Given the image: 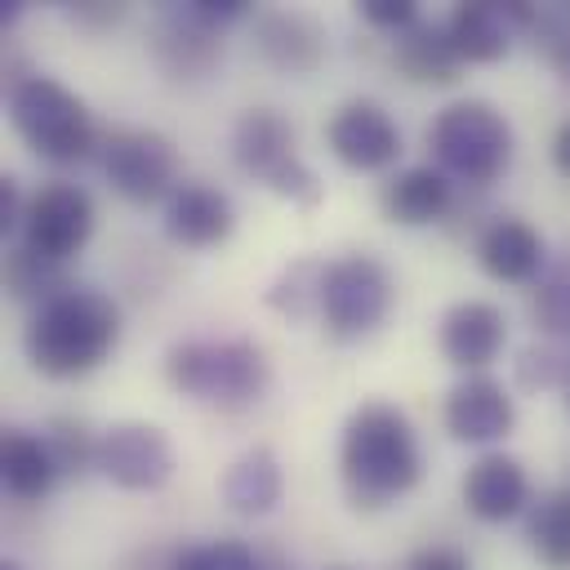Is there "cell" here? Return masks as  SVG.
<instances>
[{
  "label": "cell",
  "instance_id": "cell-31",
  "mask_svg": "<svg viewBox=\"0 0 570 570\" xmlns=\"http://www.w3.org/2000/svg\"><path fill=\"white\" fill-rule=\"evenodd\" d=\"M566 370H570V352H561L552 338L521 347V356L512 365L517 387H525V392H552V387H561L566 383Z\"/></svg>",
  "mask_w": 570,
  "mask_h": 570
},
{
  "label": "cell",
  "instance_id": "cell-23",
  "mask_svg": "<svg viewBox=\"0 0 570 570\" xmlns=\"http://www.w3.org/2000/svg\"><path fill=\"white\" fill-rule=\"evenodd\" d=\"M223 503L236 512V517H267L281 494H285V472H281V459L276 450L267 445H249L245 454H236L223 472Z\"/></svg>",
  "mask_w": 570,
  "mask_h": 570
},
{
  "label": "cell",
  "instance_id": "cell-2",
  "mask_svg": "<svg viewBox=\"0 0 570 570\" xmlns=\"http://www.w3.org/2000/svg\"><path fill=\"white\" fill-rule=\"evenodd\" d=\"M120 330V303L98 285L71 281L62 294L31 312L22 330V352L45 379H85L116 352Z\"/></svg>",
  "mask_w": 570,
  "mask_h": 570
},
{
  "label": "cell",
  "instance_id": "cell-30",
  "mask_svg": "<svg viewBox=\"0 0 570 570\" xmlns=\"http://www.w3.org/2000/svg\"><path fill=\"white\" fill-rule=\"evenodd\" d=\"M530 36H534V49L543 53V62L557 71V80L570 85V4H543V9H534Z\"/></svg>",
  "mask_w": 570,
  "mask_h": 570
},
{
  "label": "cell",
  "instance_id": "cell-27",
  "mask_svg": "<svg viewBox=\"0 0 570 570\" xmlns=\"http://www.w3.org/2000/svg\"><path fill=\"white\" fill-rule=\"evenodd\" d=\"M321 276H325V263L321 258H294L281 267V276L267 285L263 303L285 316V321H307V316H321Z\"/></svg>",
  "mask_w": 570,
  "mask_h": 570
},
{
  "label": "cell",
  "instance_id": "cell-38",
  "mask_svg": "<svg viewBox=\"0 0 570 570\" xmlns=\"http://www.w3.org/2000/svg\"><path fill=\"white\" fill-rule=\"evenodd\" d=\"M0 570H27V566H22V561H13V557H4V561H0Z\"/></svg>",
  "mask_w": 570,
  "mask_h": 570
},
{
  "label": "cell",
  "instance_id": "cell-14",
  "mask_svg": "<svg viewBox=\"0 0 570 570\" xmlns=\"http://www.w3.org/2000/svg\"><path fill=\"white\" fill-rule=\"evenodd\" d=\"M249 49L281 76H312L325 62V27L307 9H258L249 18Z\"/></svg>",
  "mask_w": 570,
  "mask_h": 570
},
{
  "label": "cell",
  "instance_id": "cell-16",
  "mask_svg": "<svg viewBox=\"0 0 570 570\" xmlns=\"http://www.w3.org/2000/svg\"><path fill=\"white\" fill-rule=\"evenodd\" d=\"M534 22V4L525 0H508V4H494V0H463L450 9L445 18V31H450V45L459 49L463 67H485V62H499L517 31H530Z\"/></svg>",
  "mask_w": 570,
  "mask_h": 570
},
{
  "label": "cell",
  "instance_id": "cell-34",
  "mask_svg": "<svg viewBox=\"0 0 570 570\" xmlns=\"http://www.w3.org/2000/svg\"><path fill=\"white\" fill-rule=\"evenodd\" d=\"M67 18L80 31H111L125 18V4H116V0H80V4H67Z\"/></svg>",
  "mask_w": 570,
  "mask_h": 570
},
{
  "label": "cell",
  "instance_id": "cell-26",
  "mask_svg": "<svg viewBox=\"0 0 570 570\" xmlns=\"http://www.w3.org/2000/svg\"><path fill=\"white\" fill-rule=\"evenodd\" d=\"M71 281H67V263H53L36 249H27L22 240L4 249V289L9 298L18 303H49L53 294H62Z\"/></svg>",
  "mask_w": 570,
  "mask_h": 570
},
{
  "label": "cell",
  "instance_id": "cell-12",
  "mask_svg": "<svg viewBox=\"0 0 570 570\" xmlns=\"http://www.w3.org/2000/svg\"><path fill=\"white\" fill-rule=\"evenodd\" d=\"M98 472L129 494H151L160 485H169L174 476V445L156 423L142 419H120L111 428H102L98 441Z\"/></svg>",
  "mask_w": 570,
  "mask_h": 570
},
{
  "label": "cell",
  "instance_id": "cell-1",
  "mask_svg": "<svg viewBox=\"0 0 570 570\" xmlns=\"http://www.w3.org/2000/svg\"><path fill=\"white\" fill-rule=\"evenodd\" d=\"M338 481L356 512H383L423 481V445L392 401H361L338 432Z\"/></svg>",
  "mask_w": 570,
  "mask_h": 570
},
{
  "label": "cell",
  "instance_id": "cell-3",
  "mask_svg": "<svg viewBox=\"0 0 570 570\" xmlns=\"http://www.w3.org/2000/svg\"><path fill=\"white\" fill-rule=\"evenodd\" d=\"M4 111H9L13 134L27 142V151L40 156L45 165L67 169V165H85L89 156L102 151V138H98V125H94L85 98L45 71L9 76Z\"/></svg>",
  "mask_w": 570,
  "mask_h": 570
},
{
  "label": "cell",
  "instance_id": "cell-21",
  "mask_svg": "<svg viewBox=\"0 0 570 570\" xmlns=\"http://www.w3.org/2000/svg\"><path fill=\"white\" fill-rule=\"evenodd\" d=\"M392 67L410 85H454L459 71H463V58L450 45L445 22L419 18L414 27H405L401 36H392Z\"/></svg>",
  "mask_w": 570,
  "mask_h": 570
},
{
  "label": "cell",
  "instance_id": "cell-22",
  "mask_svg": "<svg viewBox=\"0 0 570 570\" xmlns=\"http://www.w3.org/2000/svg\"><path fill=\"white\" fill-rule=\"evenodd\" d=\"M58 463L45 445V432L31 428H4L0 436V481L4 494L18 503H40L49 499V490L58 485Z\"/></svg>",
  "mask_w": 570,
  "mask_h": 570
},
{
  "label": "cell",
  "instance_id": "cell-15",
  "mask_svg": "<svg viewBox=\"0 0 570 570\" xmlns=\"http://www.w3.org/2000/svg\"><path fill=\"white\" fill-rule=\"evenodd\" d=\"M508 343V316L490 298H459L436 321L441 356L463 374H485Z\"/></svg>",
  "mask_w": 570,
  "mask_h": 570
},
{
  "label": "cell",
  "instance_id": "cell-17",
  "mask_svg": "<svg viewBox=\"0 0 570 570\" xmlns=\"http://www.w3.org/2000/svg\"><path fill=\"white\" fill-rule=\"evenodd\" d=\"M476 267L499 285H534L548 267V240L534 223L517 214H494L476 232Z\"/></svg>",
  "mask_w": 570,
  "mask_h": 570
},
{
  "label": "cell",
  "instance_id": "cell-24",
  "mask_svg": "<svg viewBox=\"0 0 570 570\" xmlns=\"http://www.w3.org/2000/svg\"><path fill=\"white\" fill-rule=\"evenodd\" d=\"M525 548L543 570H570V485H557L530 503Z\"/></svg>",
  "mask_w": 570,
  "mask_h": 570
},
{
  "label": "cell",
  "instance_id": "cell-11",
  "mask_svg": "<svg viewBox=\"0 0 570 570\" xmlns=\"http://www.w3.org/2000/svg\"><path fill=\"white\" fill-rule=\"evenodd\" d=\"M325 147L352 174H383L401 160V125L379 98H347L325 120Z\"/></svg>",
  "mask_w": 570,
  "mask_h": 570
},
{
  "label": "cell",
  "instance_id": "cell-5",
  "mask_svg": "<svg viewBox=\"0 0 570 570\" xmlns=\"http://www.w3.org/2000/svg\"><path fill=\"white\" fill-rule=\"evenodd\" d=\"M428 151L450 183L481 191L508 174L512 151H517V134H512V120L494 102L459 98L432 116Z\"/></svg>",
  "mask_w": 570,
  "mask_h": 570
},
{
  "label": "cell",
  "instance_id": "cell-20",
  "mask_svg": "<svg viewBox=\"0 0 570 570\" xmlns=\"http://www.w3.org/2000/svg\"><path fill=\"white\" fill-rule=\"evenodd\" d=\"M379 209L392 227H432L454 214V183L436 165H405L387 174Z\"/></svg>",
  "mask_w": 570,
  "mask_h": 570
},
{
  "label": "cell",
  "instance_id": "cell-29",
  "mask_svg": "<svg viewBox=\"0 0 570 570\" xmlns=\"http://www.w3.org/2000/svg\"><path fill=\"white\" fill-rule=\"evenodd\" d=\"M174 570H263V552L245 539H205L174 552Z\"/></svg>",
  "mask_w": 570,
  "mask_h": 570
},
{
  "label": "cell",
  "instance_id": "cell-25",
  "mask_svg": "<svg viewBox=\"0 0 570 570\" xmlns=\"http://www.w3.org/2000/svg\"><path fill=\"white\" fill-rule=\"evenodd\" d=\"M530 321L543 338L570 343V245L552 254L543 276L530 285Z\"/></svg>",
  "mask_w": 570,
  "mask_h": 570
},
{
  "label": "cell",
  "instance_id": "cell-13",
  "mask_svg": "<svg viewBox=\"0 0 570 570\" xmlns=\"http://www.w3.org/2000/svg\"><path fill=\"white\" fill-rule=\"evenodd\" d=\"M441 423L459 445H499L517 428V396L494 374H463L441 405Z\"/></svg>",
  "mask_w": 570,
  "mask_h": 570
},
{
  "label": "cell",
  "instance_id": "cell-6",
  "mask_svg": "<svg viewBox=\"0 0 570 570\" xmlns=\"http://www.w3.org/2000/svg\"><path fill=\"white\" fill-rule=\"evenodd\" d=\"M232 160L245 178L289 205H316L321 178L298 156V134L276 107H245L232 125Z\"/></svg>",
  "mask_w": 570,
  "mask_h": 570
},
{
  "label": "cell",
  "instance_id": "cell-37",
  "mask_svg": "<svg viewBox=\"0 0 570 570\" xmlns=\"http://www.w3.org/2000/svg\"><path fill=\"white\" fill-rule=\"evenodd\" d=\"M263 570H294V561L285 552H263Z\"/></svg>",
  "mask_w": 570,
  "mask_h": 570
},
{
  "label": "cell",
  "instance_id": "cell-18",
  "mask_svg": "<svg viewBox=\"0 0 570 570\" xmlns=\"http://www.w3.org/2000/svg\"><path fill=\"white\" fill-rule=\"evenodd\" d=\"M459 494H463V508L485 525L517 521L534 503L525 463L517 454H503V450H485L481 459H472L463 481H459Z\"/></svg>",
  "mask_w": 570,
  "mask_h": 570
},
{
  "label": "cell",
  "instance_id": "cell-10",
  "mask_svg": "<svg viewBox=\"0 0 570 570\" xmlns=\"http://www.w3.org/2000/svg\"><path fill=\"white\" fill-rule=\"evenodd\" d=\"M94 223H98L94 196H89L80 183L53 178V183H45L40 191H31L18 240H22L27 249L53 258V263H71V258L89 245Z\"/></svg>",
  "mask_w": 570,
  "mask_h": 570
},
{
  "label": "cell",
  "instance_id": "cell-33",
  "mask_svg": "<svg viewBox=\"0 0 570 570\" xmlns=\"http://www.w3.org/2000/svg\"><path fill=\"white\" fill-rule=\"evenodd\" d=\"M401 570H472V561H468V552L454 548V543H423V548H414V552L405 557Z\"/></svg>",
  "mask_w": 570,
  "mask_h": 570
},
{
  "label": "cell",
  "instance_id": "cell-4",
  "mask_svg": "<svg viewBox=\"0 0 570 570\" xmlns=\"http://www.w3.org/2000/svg\"><path fill=\"white\" fill-rule=\"evenodd\" d=\"M165 379L187 401L240 414L267 396L272 361L254 338H178L165 352Z\"/></svg>",
  "mask_w": 570,
  "mask_h": 570
},
{
  "label": "cell",
  "instance_id": "cell-32",
  "mask_svg": "<svg viewBox=\"0 0 570 570\" xmlns=\"http://www.w3.org/2000/svg\"><path fill=\"white\" fill-rule=\"evenodd\" d=\"M356 13L374 27V31H387V36H401L405 27H414L423 13L414 0H361Z\"/></svg>",
  "mask_w": 570,
  "mask_h": 570
},
{
  "label": "cell",
  "instance_id": "cell-8",
  "mask_svg": "<svg viewBox=\"0 0 570 570\" xmlns=\"http://www.w3.org/2000/svg\"><path fill=\"white\" fill-rule=\"evenodd\" d=\"M223 31L200 0H169L156 4L147 18V58L174 85H200L223 62Z\"/></svg>",
  "mask_w": 570,
  "mask_h": 570
},
{
  "label": "cell",
  "instance_id": "cell-40",
  "mask_svg": "<svg viewBox=\"0 0 570 570\" xmlns=\"http://www.w3.org/2000/svg\"><path fill=\"white\" fill-rule=\"evenodd\" d=\"M338 570H343V566H338Z\"/></svg>",
  "mask_w": 570,
  "mask_h": 570
},
{
  "label": "cell",
  "instance_id": "cell-7",
  "mask_svg": "<svg viewBox=\"0 0 570 570\" xmlns=\"http://www.w3.org/2000/svg\"><path fill=\"white\" fill-rule=\"evenodd\" d=\"M392 298H396V281L383 258L361 249L338 254L325 263L321 276V325L330 338L356 343L387 321Z\"/></svg>",
  "mask_w": 570,
  "mask_h": 570
},
{
  "label": "cell",
  "instance_id": "cell-39",
  "mask_svg": "<svg viewBox=\"0 0 570 570\" xmlns=\"http://www.w3.org/2000/svg\"><path fill=\"white\" fill-rule=\"evenodd\" d=\"M561 392H566V414H570V370H566V383H561Z\"/></svg>",
  "mask_w": 570,
  "mask_h": 570
},
{
  "label": "cell",
  "instance_id": "cell-35",
  "mask_svg": "<svg viewBox=\"0 0 570 570\" xmlns=\"http://www.w3.org/2000/svg\"><path fill=\"white\" fill-rule=\"evenodd\" d=\"M27 200H31V196H22L18 178H13V174H4V178H0V236H13V232H22V218H27Z\"/></svg>",
  "mask_w": 570,
  "mask_h": 570
},
{
  "label": "cell",
  "instance_id": "cell-9",
  "mask_svg": "<svg viewBox=\"0 0 570 570\" xmlns=\"http://www.w3.org/2000/svg\"><path fill=\"white\" fill-rule=\"evenodd\" d=\"M98 169L107 187L129 205H165L174 187L183 183L174 138L160 129H142V125H120L102 134Z\"/></svg>",
  "mask_w": 570,
  "mask_h": 570
},
{
  "label": "cell",
  "instance_id": "cell-28",
  "mask_svg": "<svg viewBox=\"0 0 570 570\" xmlns=\"http://www.w3.org/2000/svg\"><path fill=\"white\" fill-rule=\"evenodd\" d=\"M98 441H102V432H89V423L76 419V414H53L45 423V445H49L62 476L94 472L98 468Z\"/></svg>",
  "mask_w": 570,
  "mask_h": 570
},
{
  "label": "cell",
  "instance_id": "cell-19",
  "mask_svg": "<svg viewBox=\"0 0 570 570\" xmlns=\"http://www.w3.org/2000/svg\"><path fill=\"white\" fill-rule=\"evenodd\" d=\"M165 236L183 249H214L236 227V205L223 187L205 178H183L174 196L165 200Z\"/></svg>",
  "mask_w": 570,
  "mask_h": 570
},
{
  "label": "cell",
  "instance_id": "cell-36",
  "mask_svg": "<svg viewBox=\"0 0 570 570\" xmlns=\"http://www.w3.org/2000/svg\"><path fill=\"white\" fill-rule=\"evenodd\" d=\"M552 165H557V174H566L570 178V120L557 129V138H552Z\"/></svg>",
  "mask_w": 570,
  "mask_h": 570
}]
</instances>
